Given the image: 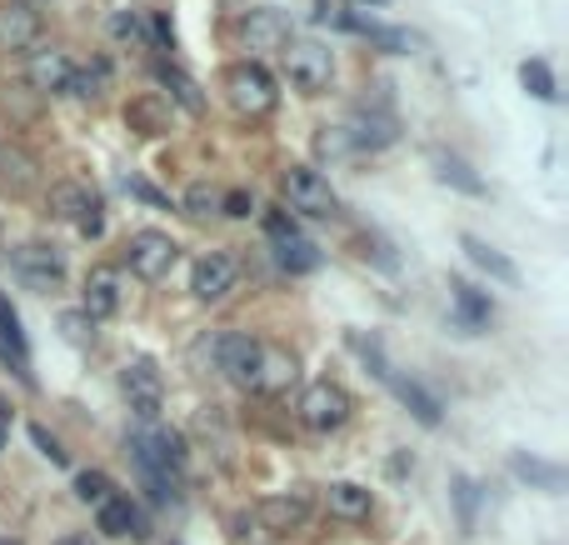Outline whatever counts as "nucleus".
<instances>
[{"instance_id":"nucleus-31","label":"nucleus","mask_w":569,"mask_h":545,"mask_svg":"<svg viewBox=\"0 0 569 545\" xmlns=\"http://www.w3.org/2000/svg\"><path fill=\"white\" fill-rule=\"evenodd\" d=\"M76 495L86 505H106L110 495H116V480H110L106 470H80V476H76Z\"/></svg>"},{"instance_id":"nucleus-26","label":"nucleus","mask_w":569,"mask_h":545,"mask_svg":"<svg viewBox=\"0 0 569 545\" xmlns=\"http://www.w3.org/2000/svg\"><path fill=\"white\" fill-rule=\"evenodd\" d=\"M354 131H350V141L354 145H390L395 141V116H385V110H354V120H350Z\"/></svg>"},{"instance_id":"nucleus-45","label":"nucleus","mask_w":569,"mask_h":545,"mask_svg":"<svg viewBox=\"0 0 569 545\" xmlns=\"http://www.w3.org/2000/svg\"><path fill=\"white\" fill-rule=\"evenodd\" d=\"M0 545H15V541H0Z\"/></svg>"},{"instance_id":"nucleus-38","label":"nucleus","mask_w":569,"mask_h":545,"mask_svg":"<svg viewBox=\"0 0 569 545\" xmlns=\"http://www.w3.org/2000/svg\"><path fill=\"white\" fill-rule=\"evenodd\" d=\"M31 440H35V446H41V456H45V460H55V466H65V450H61V440H55L45 426H31Z\"/></svg>"},{"instance_id":"nucleus-1","label":"nucleus","mask_w":569,"mask_h":545,"mask_svg":"<svg viewBox=\"0 0 569 545\" xmlns=\"http://www.w3.org/2000/svg\"><path fill=\"white\" fill-rule=\"evenodd\" d=\"M130 450H135V466L140 476L155 486V501H175L180 495V480H185V436L165 426H140L130 436Z\"/></svg>"},{"instance_id":"nucleus-17","label":"nucleus","mask_w":569,"mask_h":545,"mask_svg":"<svg viewBox=\"0 0 569 545\" xmlns=\"http://www.w3.org/2000/svg\"><path fill=\"white\" fill-rule=\"evenodd\" d=\"M295 381H300V360H295L285 346H265V340H260V366H255V385H250V391L285 395Z\"/></svg>"},{"instance_id":"nucleus-21","label":"nucleus","mask_w":569,"mask_h":545,"mask_svg":"<svg viewBox=\"0 0 569 545\" xmlns=\"http://www.w3.org/2000/svg\"><path fill=\"white\" fill-rule=\"evenodd\" d=\"M0 356L11 360V371L21 375V381H31V346H25L21 316H15V306L6 295H0Z\"/></svg>"},{"instance_id":"nucleus-28","label":"nucleus","mask_w":569,"mask_h":545,"mask_svg":"<svg viewBox=\"0 0 569 545\" xmlns=\"http://www.w3.org/2000/svg\"><path fill=\"white\" fill-rule=\"evenodd\" d=\"M510 470H515L519 480H529V486H539V491H559V486H565V470L549 466V460H535V456H510Z\"/></svg>"},{"instance_id":"nucleus-42","label":"nucleus","mask_w":569,"mask_h":545,"mask_svg":"<svg viewBox=\"0 0 569 545\" xmlns=\"http://www.w3.org/2000/svg\"><path fill=\"white\" fill-rule=\"evenodd\" d=\"M6 440H11V405L0 401V446H6Z\"/></svg>"},{"instance_id":"nucleus-12","label":"nucleus","mask_w":569,"mask_h":545,"mask_svg":"<svg viewBox=\"0 0 569 545\" xmlns=\"http://www.w3.org/2000/svg\"><path fill=\"white\" fill-rule=\"evenodd\" d=\"M236 281H240V261L230 251H210V255H200L195 261V271H190V291H195V301H226L230 291H236Z\"/></svg>"},{"instance_id":"nucleus-14","label":"nucleus","mask_w":569,"mask_h":545,"mask_svg":"<svg viewBox=\"0 0 569 545\" xmlns=\"http://www.w3.org/2000/svg\"><path fill=\"white\" fill-rule=\"evenodd\" d=\"M76 76V61L61 51V45H41V51L25 55V86L41 90V96H61Z\"/></svg>"},{"instance_id":"nucleus-4","label":"nucleus","mask_w":569,"mask_h":545,"mask_svg":"<svg viewBox=\"0 0 569 545\" xmlns=\"http://www.w3.org/2000/svg\"><path fill=\"white\" fill-rule=\"evenodd\" d=\"M200 356H210L226 381H236L240 391L255 385V366H260V340L255 336H240V330H216V336L200 346Z\"/></svg>"},{"instance_id":"nucleus-30","label":"nucleus","mask_w":569,"mask_h":545,"mask_svg":"<svg viewBox=\"0 0 569 545\" xmlns=\"http://www.w3.org/2000/svg\"><path fill=\"white\" fill-rule=\"evenodd\" d=\"M70 96L76 100H100L110 90V61H90L86 70H76V76H70Z\"/></svg>"},{"instance_id":"nucleus-37","label":"nucleus","mask_w":569,"mask_h":545,"mask_svg":"<svg viewBox=\"0 0 569 545\" xmlns=\"http://www.w3.org/2000/svg\"><path fill=\"white\" fill-rule=\"evenodd\" d=\"M185 210H190V216H210V210H220V196L210 186H190L185 190Z\"/></svg>"},{"instance_id":"nucleus-40","label":"nucleus","mask_w":569,"mask_h":545,"mask_svg":"<svg viewBox=\"0 0 569 545\" xmlns=\"http://www.w3.org/2000/svg\"><path fill=\"white\" fill-rule=\"evenodd\" d=\"M151 35L165 45V51H175V25H171V15L155 11V15H151Z\"/></svg>"},{"instance_id":"nucleus-16","label":"nucleus","mask_w":569,"mask_h":545,"mask_svg":"<svg viewBox=\"0 0 569 545\" xmlns=\"http://www.w3.org/2000/svg\"><path fill=\"white\" fill-rule=\"evenodd\" d=\"M15 271H21L31 285L51 291V285L65 281V255L55 251L51 240H25V246H15Z\"/></svg>"},{"instance_id":"nucleus-41","label":"nucleus","mask_w":569,"mask_h":545,"mask_svg":"<svg viewBox=\"0 0 569 545\" xmlns=\"http://www.w3.org/2000/svg\"><path fill=\"white\" fill-rule=\"evenodd\" d=\"M125 190H130V196H140V200H151V206H165V196H161V190H155V186H145V181H135V175H130V181H125Z\"/></svg>"},{"instance_id":"nucleus-2","label":"nucleus","mask_w":569,"mask_h":545,"mask_svg":"<svg viewBox=\"0 0 569 545\" xmlns=\"http://www.w3.org/2000/svg\"><path fill=\"white\" fill-rule=\"evenodd\" d=\"M220 90H226V106L236 110L240 120H265L270 110L280 106L275 76H270L260 61H236V66H226V76H220Z\"/></svg>"},{"instance_id":"nucleus-24","label":"nucleus","mask_w":569,"mask_h":545,"mask_svg":"<svg viewBox=\"0 0 569 545\" xmlns=\"http://www.w3.org/2000/svg\"><path fill=\"white\" fill-rule=\"evenodd\" d=\"M155 80H161V86H165V96H171L175 106L185 110V116H205V90L195 86V80L185 76L180 66H171V61H161V66H155Z\"/></svg>"},{"instance_id":"nucleus-39","label":"nucleus","mask_w":569,"mask_h":545,"mask_svg":"<svg viewBox=\"0 0 569 545\" xmlns=\"http://www.w3.org/2000/svg\"><path fill=\"white\" fill-rule=\"evenodd\" d=\"M220 210H226V216H236V220H245L250 210H255V200H250L245 190H230V196H220Z\"/></svg>"},{"instance_id":"nucleus-36","label":"nucleus","mask_w":569,"mask_h":545,"mask_svg":"<svg viewBox=\"0 0 569 545\" xmlns=\"http://www.w3.org/2000/svg\"><path fill=\"white\" fill-rule=\"evenodd\" d=\"M455 501H460V525L474 531V505H480V486L470 476H455Z\"/></svg>"},{"instance_id":"nucleus-18","label":"nucleus","mask_w":569,"mask_h":545,"mask_svg":"<svg viewBox=\"0 0 569 545\" xmlns=\"http://www.w3.org/2000/svg\"><path fill=\"white\" fill-rule=\"evenodd\" d=\"M96 525L110 535V541H145L151 535V525H145V515H140V505L130 501V495H110L106 505H96Z\"/></svg>"},{"instance_id":"nucleus-5","label":"nucleus","mask_w":569,"mask_h":545,"mask_svg":"<svg viewBox=\"0 0 569 545\" xmlns=\"http://www.w3.org/2000/svg\"><path fill=\"white\" fill-rule=\"evenodd\" d=\"M300 426L305 430H315V436H330V430H340L344 421H350V411H354V401H350V391L344 385H335V381H315V385H305V395H300Z\"/></svg>"},{"instance_id":"nucleus-10","label":"nucleus","mask_w":569,"mask_h":545,"mask_svg":"<svg viewBox=\"0 0 569 545\" xmlns=\"http://www.w3.org/2000/svg\"><path fill=\"white\" fill-rule=\"evenodd\" d=\"M265 230H270V240H275V261L291 275H310L315 265H320V251L295 230L291 210H265Z\"/></svg>"},{"instance_id":"nucleus-35","label":"nucleus","mask_w":569,"mask_h":545,"mask_svg":"<svg viewBox=\"0 0 569 545\" xmlns=\"http://www.w3.org/2000/svg\"><path fill=\"white\" fill-rule=\"evenodd\" d=\"M360 35H365V41H375L380 51H390V55H405V51H409V35H405V31H390V25L360 21Z\"/></svg>"},{"instance_id":"nucleus-33","label":"nucleus","mask_w":569,"mask_h":545,"mask_svg":"<svg viewBox=\"0 0 569 545\" xmlns=\"http://www.w3.org/2000/svg\"><path fill=\"white\" fill-rule=\"evenodd\" d=\"M519 86L535 100H555V76H549L545 61H525V66H519Z\"/></svg>"},{"instance_id":"nucleus-8","label":"nucleus","mask_w":569,"mask_h":545,"mask_svg":"<svg viewBox=\"0 0 569 545\" xmlns=\"http://www.w3.org/2000/svg\"><path fill=\"white\" fill-rule=\"evenodd\" d=\"M285 76H291V86L300 90V96H320V90H330V80H335L330 45L291 41V45H285Z\"/></svg>"},{"instance_id":"nucleus-20","label":"nucleus","mask_w":569,"mask_h":545,"mask_svg":"<svg viewBox=\"0 0 569 545\" xmlns=\"http://www.w3.org/2000/svg\"><path fill=\"white\" fill-rule=\"evenodd\" d=\"M325 505H330V515L360 525V521H370V515H375V491H370V486H360V480H335L330 491H325Z\"/></svg>"},{"instance_id":"nucleus-9","label":"nucleus","mask_w":569,"mask_h":545,"mask_svg":"<svg viewBox=\"0 0 569 545\" xmlns=\"http://www.w3.org/2000/svg\"><path fill=\"white\" fill-rule=\"evenodd\" d=\"M175 261H180V246L165 230H135L125 240V265L140 281H165L175 271Z\"/></svg>"},{"instance_id":"nucleus-13","label":"nucleus","mask_w":569,"mask_h":545,"mask_svg":"<svg viewBox=\"0 0 569 545\" xmlns=\"http://www.w3.org/2000/svg\"><path fill=\"white\" fill-rule=\"evenodd\" d=\"M41 41V11L25 0H6L0 6V55H31Z\"/></svg>"},{"instance_id":"nucleus-15","label":"nucleus","mask_w":569,"mask_h":545,"mask_svg":"<svg viewBox=\"0 0 569 545\" xmlns=\"http://www.w3.org/2000/svg\"><path fill=\"white\" fill-rule=\"evenodd\" d=\"M310 511H315V501L305 491H280V495H265V501H260L255 521L265 525L270 535H295V531H305Z\"/></svg>"},{"instance_id":"nucleus-7","label":"nucleus","mask_w":569,"mask_h":545,"mask_svg":"<svg viewBox=\"0 0 569 545\" xmlns=\"http://www.w3.org/2000/svg\"><path fill=\"white\" fill-rule=\"evenodd\" d=\"M51 216L70 220L86 240H96L100 230H106V206H100V196L90 186H80V181H55L51 186Z\"/></svg>"},{"instance_id":"nucleus-25","label":"nucleus","mask_w":569,"mask_h":545,"mask_svg":"<svg viewBox=\"0 0 569 545\" xmlns=\"http://www.w3.org/2000/svg\"><path fill=\"white\" fill-rule=\"evenodd\" d=\"M385 385L400 395V401L409 405V411H415V421H419V426H440V401H435V395L425 391V385H419V381H405V375H390Z\"/></svg>"},{"instance_id":"nucleus-22","label":"nucleus","mask_w":569,"mask_h":545,"mask_svg":"<svg viewBox=\"0 0 569 545\" xmlns=\"http://www.w3.org/2000/svg\"><path fill=\"white\" fill-rule=\"evenodd\" d=\"M450 291H455V320H460L470 336H480V330H490V320H494V306H490V295L484 291H474L470 281H450Z\"/></svg>"},{"instance_id":"nucleus-44","label":"nucleus","mask_w":569,"mask_h":545,"mask_svg":"<svg viewBox=\"0 0 569 545\" xmlns=\"http://www.w3.org/2000/svg\"><path fill=\"white\" fill-rule=\"evenodd\" d=\"M25 6H45V0H25Z\"/></svg>"},{"instance_id":"nucleus-27","label":"nucleus","mask_w":569,"mask_h":545,"mask_svg":"<svg viewBox=\"0 0 569 545\" xmlns=\"http://www.w3.org/2000/svg\"><path fill=\"white\" fill-rule=\"evenodd\" d=\"M435 175H440L445 186L460 190V196H484V181L460 161V155H450V151H435Z\"/></svg>"},{"instance_id":"nucleus-34","label":"nucleus","mask_w":569,"mask_h":545,"mask_svg":"<svg viewBox=\"0 0 569 545\" xmlns=\"http://www.w3.org/2000/svg\"><path fill=\"white\" fill-rule=\"evenodd\" d=\"M110 35L120 45H145V15L140 11H116L110 15Z\"/></svg>"},{"instance_id":"nucleus-19","label":"nucleus","mask_w":569,"mask_h":545,"mask_svg":"<svg viewBox=\"0 0 569 545\" xmlns=\"http://www.w3.org/2000/svg\"><path fill=\"white\" fill-rule=\"evenodd\" d=\"M240 41H245V51H255V55L285 51V45H291V21H285L280 11H250L245 25H240Z\"/></svg>"},{"instance_id":"nucleus-23","label":"nucleus","mask_w":569,"mask_h":545,"mask_svg":"<svg viewBox=\"0 0 569 545\" xmlns=\"http://www.w3.org/2000/svg\"><path fill=\"white\" fill-rule=\"evenodd\" d=\"M460 246H464V255H470L474 265H480L490 281H500V285H519V265L510 261V255H500L490 246V240H480V236H460Z\"/></svg>"},{"instance_id":"nucleus-32","label":"nucleus","mask_w":569,"mask_h":545,"mask_svg":"<svg viewBox=\"0 0 569 545\" xmlns=\"http://www.w3.org/2000/svg\"><path fill=\"white\" fill-rule=\"evenodd\" d=\"M315 21L330 25V31H354L360 35V15L350 11V0H320V6H315Z\"/></svg>"},{"instance_id":"nucleus-29","label":"nucleus","mask_w":569,"mask_h":545,"mask_svg":"<svg viewBox=\"0 0 569 545\" xmlns=\"http://www.w3.org/2000/svg\"><path fill=\"white\" fill-rule=\"evenodd\" d=\"M125 120H130V131H140V135H165L171 131V116H165V106L155 96L135 100V106L125 110Z\"/></svg>"},{"instance_id":"nucleus-6","label":"nucleus","mask_w":569,"mask_h":545,"mask_svg":"<svg viewBox=\"0 0 569 545\" xmlns=\"http://www.w3.org/2000/svg\"><path fill=\"white\" fill-rule=\"evenodd\" d=\"M120 391H125L130 411H135L140 426H155V415L165 405V381H161V366L151 356H135L125 360V371H120Z\"/></svg>"},{"instance_id":"nucleus-43","label":"nucleus","mask_w":569,"mask_h":545,"mask_svg":"<svg viewBox=\"0 0 569 545\" xmlns=\"http://www.w3.org/2000/svg\"><path fill=\"white\" fill-rule=\"evenodd\" d=\"M55 545H90L86 535H65V541H55Z\"/></svg>"},{"instance_id":"nucleus-11","label":"nucleus","mask_w":569,"mask_h":545,"mask_svg":"<svg viewBox=\"0 0 569 545\" xmlns=\"http://www.w3.org/2000/svg\"><path fill=\"white\" fill-rule=\"evenodd\" d=\"M125 306V281H120L116 265H90L86 285H80V316L90 320H110Z\"/></svg>"},{"instance_id":"nucleus-3","label":"nucleus","mask_w":569,"mask_h":545,"mask_svg":"<svg viewBox=\"0 0 569 545\" xmlns=\"http://www.w3.org/2000/svg\"><path fill=\"white\" fill-rule=\"evenodd\" d=\"M280 190H285V206L310 216V220L340 216V196H335V186L315 171V165H291V171L280 175Z\"/></svg>"}]
</instances>
